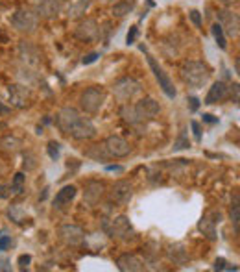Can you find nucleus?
Masks as SVG:
<instances>
[{"instance_id": "nucleus-1", "label": "nucleus", "mask_w": 240, "mask_h": 272, "mask_svg": "<svg viewBox=\"0 0 240 272\" xmlns=\"http://www.w3.org/2000/svg\"><path fill=\"white\" fill-rule=\"evenodd\" d=\"M181 78L190 87H203L211 78V70L207 65L200 61H185L181 67Z\"/></svg>"}, {"instance_id": "nucleus-2", "label": "nucleus", "mask_w": 240, "mask_h": 272, "mask_svg": "<svg viewBox=\"0 0 240 272\" xmlns=\"http://www.w3.org/2000/svg\"><path fill=\"white\" fill-rule=\"evenodd\" d=\"M104 229L107 235H111L118 241H133L135 239V229L129 222L126 215H118L111 220H104Z\"/></svg>"}, {"instance_id": "nucleus-3", "label": "nucleus", "mask_w": 240, "mask_h": 272, "mask_svg": "<svg viewBox=\"0 0 240 272\" xmlns=\"http://www.w3.org/2000/svg\"><path fill=\"white\" fill-rule=\"evenodd\" d=\"M140 50L146 54V59H148L150 69H152V72H154L155 80L159 82V87L163 89V93H165L168 98H176L177 93H176V89H174V84H172V80L166 76V72L163 70V67H161L157 61H155V58L148 52V50H146V47H144V45H140Z\"/></svg>"}, {"instance_id": "nucleus-4", "label": "nucleus", "mask_w": 240, "mask_h": 272, "mask_svg": "<svg viewBox=\"0 0 240 272\" xmlns=\"http://www.w3.org/2000/svg\"><path fill=\"white\" fill-rule=\"evenodd\" d=\"M39 15L32 10H19L11 17V26L21 33H33L37 30Z\"/></svg>"}, {"instance_id": "nucleus-5", "label": "nucleus", "mask_w": 240, "mask_h": 272, "mask_svg": "<svg viewBox=\"0 0 240 272\" xmlns=\"http://www.w3.org/2000/svg\"><path fill=\"white\" fill-rule=\"evenodd\" d=\"M140 91H142L140 82H137L135 78H129V76H124V78H120V80H117L113 84V93H115V96L120 102L133 100Z\"/></svg>"}, {"instance_id": "nucleus-6", "label": "nucleus", "mask_w": 240, "mask_h": 272, "mask_svg": "<svg viewBox=\"0 0 240 272\" xmlns=\"http://www.w3.org/2000/svg\"><path fill=\"white\" fill-rule=\"evenodd\" d=\"M104 100H106V91L102 87H89L81 93L80 96V106L85 113H98L100 107L104 106Z\"/></svg>"}, {"instance_id": "nucleus-7", "label": "nucleus", "mask_w": 240, "mask_h": 272, "mask_svg": "<svg viewBox=\"0 0 240 272\" xmlns=\"http://www.w3.org/2000/svg\"><path fill=\"white\" fill-rule=\"evenodd\" d=\"M67 135L74 137L76 141H87V139H92L96 135V128H94V124H92L87 117L78 115V119L72 123V126H70L69 134Z\"/></svg>"}, {"instance_id": "nucleus-8", "label": "nucleus", "mask_w": 240, "mask_h": 272, "mask_svg": "<svg viewBox=\"0 0 240 272\" xmlns=\"http://www.w3.org/2000/svg\"><path fill=\"white\" fill-rule=\"evenodd\" d=\"M131 198H133V185L128 180L117 181L109 191V200L117 206H128Z\"/></svg>"}, {"instance_id": "nucleus-9", "label": "nucleus", "mask_w": 240, "mask_h": 272, "mask_svg": "<svg viewBox=\"0 0 240 272\" xmlns=\"http://www.w3.org/2000/svg\"><path fill=\"white\" fill-rule=\"evenodd\" d=\"M58 235L67 246H80V245H83V241H85V231L76 224L59 226Z\"/></svg>"}, {"instance_id": "nucleus-10", "label": "nucleus", "mask_w": 240, "mask_h": 272, "mask_svg": "<svg viewBox=\"0 0 240 272\" xmlns=\"http://www.w3.org/2000/svg\"><path fill=\"white\" fill-rule=\"evenodd\" d=\"M133 107H135V113H137V117H139L140 124L148 123V121L155 119L161 113L159 102L154 100V98H142V100L137 102Z\"/></svg>"}, {"instance_id": "nucleus-11", "label": "nucleus", "mask_w": 240, "mask_h": 272, "mask_svg": "<svg viewBox=\"0 0 240 272\" xmlns=\"http://www.w3.org/2000/svg\"><path fill=\"white\" fill-rule=\"evenodd\" d=\"M218 24L222 26L224 33H227L229 37H238L240 33V21H238V15H236L235 11H229V10H224L218 13Z\"/></svg>"}, {"instance_id": "nucleus-12", "label": "nucleus", "mask_w": 240, "mask_h": 272, "mask_svg": "<svg viewBox=\"0 0 240 272\" xmlns=\"http://www.w3.org/2000/svg\"><path fill=\"white\" fill-rule=\"evenodd\" d=\"M104 144H106L107 152L111 154V158H126V156H129V152H131V146H129L128 141L122 137H118V135H109V137L104 141Z\"/></svg>"}, {"instance_id": "nucleus-13", "label": "nucleus", "mask_w": 240, "mask_h": 272, "mask_svg": "<svg viewBox=\"0 0 240 272\" xmlns=\"http://www.w3.org/2000/svg\"><path fill=\"white\" fill-rule=\"evenodd\" d=\"M37 15L44 17V19H54L58 17L63 10V2L61 0H37Z\"/></svg>"}, {"instance_id": "nucleus-14", "label": "nucleus", "mask_w": 240, "mask_h": 272, "mask_svg": "<svg viewBox=\"0 0 240 272\" xmlns=\"http://www.w3.org/2000/svg\"><path fill=\"white\" fill-rule=\"evenodd\" d=\"M10 102L11 106L19 107V109L30 106V91H28V87L19 86V84L10 86Z\"/></svg>"}, {"instance_id": "nucleus-15", "label": "nucleus", "mask_w": 240, "mask_h": 272, "mask_svg": "<svg viewBox=\"0 0 240 272\" xmlns=\"http://www.w3.org/2000/svg\"><path fill=\"white\" fill-rule=\"evenodd\" d=\"M117 267H118V270H122V272H140L146 268L142 259L137 257L135 254H122V256L117 259Z\"/></svg>"}, {"instance_id": "nucleus-16", "label": "nucleus", "mask_w": 240, "mask_h": 272, "mask_svg": "<svg viewBox=\"0 0 240 272\" xmlns=\"http://www.w3.org/2000/svg\"><path fill=\"white\" fill-rule=\"evenodd\" d=\"M104 183L102 181L91 180L85 183V189H83V200H85L89 206H96L100 202V198L104 197Z\"/></svg>"}, {"instance_id": "nucleus-17", "label": "nucleus", "mask_w": 240, "mask_h": 272, "mask_svg": "<svg viewBox=\"0 0 240 272\" xmlns=\"http://www.w3.org/2000/svg\"><path fill=\"white\" fill-rule=\"evenodd\" d=\"M74 33L81 41H92V39L98 37V24H96L94 19H85L76 26Z\"/></svg>"}, {"instance_id": "nucleus-18", "label": "nucleus", "mask_w": 240, "mask_h": 272, "mask_svg": "<svg viewBox=\"0 0 240 272\" xmlns=\"http://www.w3.org/2000/svg\"><path fill=\"white\" fill-rule=\"evenodd\" d=\"M80 113L76 111L74 107H63L61 111L58 113V117H56V124H58V128L63 132V134H69L70 126L74 123L76 119H78Z\"/></svg>"}, {"instance_id": "nucleus-19", "label": "nucleus", "mask_w": 240, "mask_h": 272, "mask_svg": "<svg viewBox=\"0 0 240 272\" xmlns=\"http://www.w3.org/2000/svg\"><path fill=\"white\" fill-rule=\"evenodd\" d=\"M76 192H78V189H76L74 185H65L61 191H58V195H56V198H54V208L63 209L65 206H69V204L76 198Z\"/></svg>"}, {"instance_id": "nucleus-20", "label": "nucleus", "mask_w": 240, "mask_h": 272, "mask_svg": "<svg viewBox=\"0 0 240 272\" xmlns=\"http://www.w3.org/2000/svg\"><path fill=\"white\" fill-rule=\"evenodd\" d=\"M227 96V86L224 82H214L213 87L209 89L207 96H205V104H216V102H222Z\"/></svg>"}, {"instance_id": "nucleus-21", "label": "nucleus", "mask_w": 240, "mask_h": 272, "mask_svg": "<svg viewBox=\"0 0 240 272\" xmlns=\"http://www.w3.org/2000/svg\"><path fill=\"white\" fill-rule=\"evenodd\" d=\"M87 158H91L94 161H107L111 158V154L107 152L106 144L100 143V144H92L91 148L87 150Z\"/></svg>"}, {"instance_id": "nucleus-22", "label": "nucleus", "mask_w": 240, "mask_h": 272, "mask_svg": "<svg viewBox=\"0 0 240 272\" xmlns=\"http://www.w3.org/2000/svg\"><path fill=\"white\" fill-rule=\"evenodd\" d=\"M200 231H203V235L207 237V239L214 241L216 239V220H211L209 217H203L200 220V224H198Z\"/></svg>"}, {"instance_id": "nucleus-23", "label": "nucleus", "mask_w": 240, "mask_h": 272, "mask_svg": "<svg viewBox=\"0 0 240 272\" xmlns=\"http://www.w3.org/2000/svg\"><path fill=\"white\" fill-rule=\"evenodd\" d=\"M133 10H135V0H120V2H117V4L113 6L111 13L115 17H124L128 15V13H131Z\"/></svg>"}, {"instance_id": "nucleus-24", "label": "nucleus", "mask_w": 240, "mask_h": 272, "mask_svg": "<svg viewBox=\"0 0 240 272\" xmlns=\"http://www.w3.org/2000/svg\"><path fill=\"white\" fill-rule=\"evenodd\" d=\"M120 117H122L124 123H128L129 126H139L140 124L139 117H137V113H135V107L129 106V104L122 106V109H120Z\"/></svg>"}, {"instance_id": "nucleus-25", "label": "nucleus", "mask_w": 240, "mask_h": 272, "mask_svg": "<svg viewBox=\"0 0 240 272\" xmlns=\"http://www.w3.org/2000/svg\"><path fill=\"white\" fill-rule=\"evenodd\" d=\"M87 8H89V0H76L74 4L69 8V17L70 19H78V17L85 13Z\"/></svg>"}, {"instance_id": "nucleus-26", "label": "nucleus", "mask_w": 240, "mask_h": 272, "mask_svg": "<svg viewBox=\"0 0 240 272\" xmlns=\"http://www.w3.org/2000/svg\"><path fill=\"white\" fill-rule=\"evenodd\" d=\"M231 222H233V229L238 235L240 231V204H238V195H235V200L231 204Z\"/></svg>"}, {"instance_id": "nucleus-27", "label": "nucleus", "mask_w": 240, "mask_h": 272, "mask_svg": "<svg viewBox=\"0 0 240 272\" xmlns=\"http://www.w3.org/2000/svg\"><path fill=\"white\" fill-rule=\"evenodd\" d=\"M211 30H213V37H214V41L218 43V47L222 48V50H227V39H225V33H224V30H222V26H220L218 22H214Z\"/></svg>"}, {"instance_id": "nucleus-28", "label": "nucleus", "mask_w": 240, "mask_h": 272, "mask_svg": "<svg viewBox=\"0 0 240 272\" xmlns=\"http://www.w3.org/2000/svg\"><path fill=\"white\" fill-rule=\"evenodd\" d=\"M22 189H24V174L17 172L15 178H13V183H11V195H21Z\"/></svg>"}, {"instance_id": "nucleus-29", "label": "nucleus", "mask_w": 240, "mask_h": 272, "mask_svg": "<svg viewBox=\"0 0 240 272\" xmlns=\"http://www.w3.org/2000/svg\"><path fill=\"white\" fill-rule=\"evenodd\" d=\"M46 152L48 156H50V160H59V152H61V148H59V143H56V141H50V143L46 144Z\"/></svg>"}, {"instance_id": "nucleus-30", "label": "nucleus", "mask_w": 240, "mask_h": 272, "mask_svg": "<svg viewBox=\"0 0 240 272\" xmlns=\"http://www.w3.org/2000/svg\"><path fill=\"white\" fill-rule=\"evenodd\" d=\"M19 144H21V141H19L17 137H6L0 141V146H2L4 150H15Z\"/></svg>"}, {"instance_id": "nucleus-31", "label": "nucleus", "mask_w": 240, "mask_h": 272, "mask_svg": "<svg viewBox=\"0 0 240 272\" xmlns=\"http://www.w3.org/2000/svg\"><path fill=\"white\" fill-rule=\"evenodd\" d=\"M214 268H216V270H238V267H235V265H233V267H229V263L225 261V259H216V261H214Z\"/></svg>"}, {"instance_id": "nucleus-32", "label": "nucleus", "mask_w": 240, "mask_h": 272, "mask_svg": "<svg viewBox=\"0 0 240 272\" xmlns=\"http://www.w3.org/2000/svg\"><path fill=\"white\" fill-rule=\"evenodd\" d=\"M11 243H13V241H11L10 235L0 234V250L6 252V250H8V248H10V246H11Z\"/></svg>"}, {"instance_id": "nucleus-33", "label": "nucleus", "mask_w": 240, "mask_h": 272, "mask_svg": "<svg viewBox=\"0 0 240 272\" xmlns=\"http://www.w3.org/2000/svg\"><path fill=\"white\" fill-rule=\"evenodd\" d=\"M19 267L24 270V268H28V265L32 263V256H28V254H22V256H19Z\"/></svg>"}, {"instance_id": "nucleus-34", "label": "nucleus", "mask_w": 240, "mask_h": 272, "mask_svg": "<svg viewBox=\"0 0 240 272\" xmlns=\"http://www.w3.org/2000/svg\"><path fill=\"white\" fill-rule=\"evenodd\" d=\"M98 58H100V54H98V52H91V54H87L85 58L81 59V63H83V65H91V63H94Z\"/></svg>"}, {"instance_id": "nucleus-35", "label": "nucleus", "mask_w": 240, "mask_h": 272, "mask_svg": "<svg viewBox=\"0 0 240 272\" xmlns=\"http://www.w3.org/2000/svg\"><path fill=\"white\" fill-rule=\"evenodd\" d=\"M137 33H139V28L131 26V30H129V33H128V37H126V43H128V45L135 43V39H137Z\"/></svg>"}, {"instance_id": "nucleus-36", "label": "nucleus", "mask_w": 240, "mask_h": 272, "mask_svg": "<svg viewBox=\"0 0 240 272\" xmlns=\"http://www.w3.org/2000/svg\"><path fill=\"white\" fill-rule=\"evenodd\" d=\"M190 126H192V132H194V139H196V141H202V128H200V124H198L196 121H192Z\"/></svg>"}, {"instance_id": "nucleus-37", "label": "nucleus", "mask_w": 240, "mask_h": 272, "mask_svg": "<svg viewBox=\"0 0 240 272\" xmlns=\"http://www.w3.org/2000/svg\"><path fill=\"white\" fill-rule=\"evenodd\" d=\"M190 21L196 24L198 28L202 26V17H200V11H196V10H192L190 11Z\"/></svg>"}, {"instance_id": "nucleus-38", "label": "nucleus", "mask_w": 240, "mask_h": 272, "mask_svg": "<svg viewBox=\"0 0 240 272\" xmlns=\"http://www.w3.org/2000/svg\"><path fill=\"white\" fill-rule=\"evenodd\" d=\"M188 146H190V143H188V141H185V135H181V137H179V141H177V143L174 144V150L188 148Z\"/></svg>"}, {"instance_id": "nucleus-39", "label": "nucleus", "mask_w": 240, "mask_h": 272, "mask_svg": "<svg viewBox=\"0 0 240 272\" xmlns=\"http://www.w3.org/2000/svg\"><path fill=\"white\" fill-rule=\"evenodd\" d=\"M187 102H188V106H190L192 111H196L198 107H200V100H198V98H194V96H188Z\"/></svg>"}, {"instance_id": "nucleus-40", "label": "nucleus", "mask_w": 240, "mask_h": 272, "mask_svg": "<svg viewBox=\"0 0 240 272\" xmlns=\"http://www.w3.org/2000/svg\"><path fill=\"white\" fill-rule=\"evenodd\" d=\"M11 195V187L0 185V198H8Z\"/></svg>"}, {"instance_id": "nucleus-41", "label": "nucleus", "mask_w": 240, "mask_h": 272, "mask_svg": "<svg viewBox=\"0 0 240 272\" xmlns=\"http://www.w3.org/2000/svg\"><path fill=\"white\" fill-rule=\"evenodd\" d=\"M231 95H233V102L238 104V84H235V86L231 87Z\"/></svg>"}, {"instance_id": "nucleus-42", "label": "nucleus", "mask_w": 240, "mask_h": 272, "mask_svg": "<svg viewBox=\"0 0 240 272\" xmlns=\"http://www.w3.org/2000/svg\"><path fill=\"white\" fill-rule=\"evenodd\" d=\"M106 171H109V172H122L124 167H120V165H107Z\"/></svg>"}, {"instance_id": "nucleus-43", "label": "nucleus", "mask_w": 240, "mask_h": 272, "mask_svg": "<svg viewBox=\"0 0 240 272\" xmlns=\"http://www.w3.org/2000/svg\"><path fill=\"white\" fill-rule=\"evenodd\" d=\"M203 121H205V123H211V124L218 123V119H214L213 115H203Z\"/></svg>"}, {"instance_id": "nucleus-44", "label": "nucleus", "mask_w": 240, "mask_h": 272, "mask_svg": "<svg viewBox=\"0 0 240 272\" xmlns=\"http://www.w3.org/2000/svg\"><path fill=\"white\" fill-rule=\"evenodd\" d=\"M10 111H11L10 107H6V106H2V104H0V115H8Z\"/></svg>"}, {"instance_id": "nucleus-45", "label": "nucleus", "mask_w": 240, "mask_h": 272, "mask_svg": "<svg viewBox=\"0 0 240 272\" xmlns=\"http://www.w3.org/2000/svg\"><path fill=\"white\" fill-rule=\"evenodd\" d=\"M11 267H8V261H0V270H10Z\"/></svg>"}, {"instance_id": "nucleus-46", "label": "nucleus", "mask_w": 240, "mask_h": 272, "mask_svg": "<svg viewBox=\"0 0 240 272\" xmlns=\"http://www.w3.org/2000/svg\"><path fill=\"white\" fill-rule=\"evenodd\" d=\"M222 2H225V4H236L238 0H222Z\"/></svg>"}, {"instance_id": "nucleus-47", "label": "nucleus", "mask_w": 240, "mask_h": 272, "mask_svg": "<svg viewBox=\"0 0 240 272\" xmlns=\"http://www.w3.org/2000/svg\"><path fill=\"white\" fill-rule=\"evenodd\" d=\"M6 128V123H0V130H4Z\"/></svg>"}, {"instance_id": "nucleus-48", "label": "nucleus", "mask_w": 240, "mask_h": 272, "mask_svg": "<svg viewBox=\"0 0 240 272\" xmlns=\"http://www.w3.org/2000/svg\"><path fill=\"white\" fill-rule=\"evenodd\" d=\"M107 2H111V0H107Z\"/></svg>"}]
</instances>
